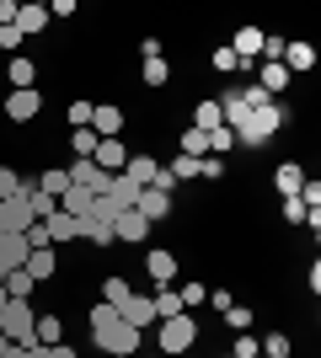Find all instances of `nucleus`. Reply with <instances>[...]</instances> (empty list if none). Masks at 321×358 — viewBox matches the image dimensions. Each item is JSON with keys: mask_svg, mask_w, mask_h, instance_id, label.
<instances>
[{"mask_svg": "<svg viewBox=\"0 0 321 358\" xmlns=\"http://www.w3.org/2000/svg\"><path fill=\"white\" fill-rule=\"evenodd\" d=\"M92 337H97V348H107V353H118V358L139 353V331L123 327L118 310H113L107 299H97V305H92Z\"/></svg>", "mask_w": 321, "mask_h": 358, "instance_id": "f257e3e1", "label": "nucleus"}, {"mask_svg": "<svg viewBox=\"0 0 321 358\" xmlns=\"http://www.w3.org/2000/svg\"><path fill=\"white\" fill-rule=\"evenodd\" d=\"M225 321H230V331H252V310H246V305H230Z\"/></svg>", "mask_w": 321, "mask_h": 358, "instance_id": "a19ab883", "label": "nucleus"}, {"mask_svg": "<svg viewBox=\"0 0 321 358\" xmlns=\"http://www.w3.org/2000/svg\"><path fill=\"white\" fill-rule=\"evenodd\" d=\"M70 150H76V161H92L97 155V134L92 129H76V134H70Z\"/></svg>", "mask_w": 321, "mask_h": 358, "instance_id": "c756f323", "label": "nucleus"}, {"mask_svg": "<svg viewBox=\"0 0 321 358\" xmlns=\"http://www.w3.org/2000/svg\"><path fill=\"white\" fill-rule=\"evenodd\" d=\"M22 38H32V32L48 27V6H16V22H11Z\"/></svg>", "mask_w": 321, "mask_h": 358, "instance_id": "2eb2a0df", "label": "nucleus"}, {"mask_svg": "<svg viewBox=\"0 0 321 358\" xmlns=\"http://www.w3.org/2000/svg\"><path fill=\"white\" fill-rule=\"evenodd\" d=\"M230 353H236V358H257V353H262V343L252 337V331H236V348H230Z\"/></svg>", "mask_w": 321, "mask_h": 358, "instance_id": "4c0bfd02", "label": "nucleus"}, {"mask_svg": "<svg viewBox=\"0 0 321 358\" xmlns=\"http://www.w3.org/2000/svg\"><path fill=\"white\" fill-rule=\"evenodd\" d=\"M38 187H43V193H48V198H59V193H64V187H70V177H64L59 166H48L43 177H38Z\"/></svg>", "mask_w": 321, "mask_h": 358, "instance_id": "7c9ffc66", "label": "nucleus"}, {"mask_svg": "<svg viewBox=\"0 0 321 358\" xmlns=\"http://www.w3.org/2000/svg\"><path fill=\"white\" fill-rule=\"evenodd\" d=\"M155 171H161V161H155V155H145V150H139V155H129V166H123V177L139 182V187H150Z\"/></svg>", "mask_w": 321, "mask_h": 358, "instance_id": "4468645a", "label": "nucleus"}, {"mask_svg": "<svg viewBox=\"0 0 321 358\" xmlns=\"http://www.w3.org/2000/svg\"><path fill=\"white\" fill-rule=\"evenodd\" d=\"M145 273H150L155 284L166 289L171 278H177V257H171V252H150V257H145Z\"/></svg>", "mask_w": 321, "mask_h": 358, "instance_id": "a211bd4d", "label": "nucleus"}, {"mask_svg": "<svg viewBox=\"0 0 321 358\" xmlns=\"http://www.w3.org/2000/svg\"><path fill=\"white\" fill-rule=\"evenodd\" d=\"M38 107H43L38 86H32V91H11V96H6V113H11V123H32V118H38Z\"/></svg>", "mask_w": 321, "mask_h": 358, "instance_id": "6e6552de", "label": "nucleus"}, {"mask_svg": "<svg viewBox=\"0 0 321 358\" xmlns=\"http://www.w3.org/2000/svg\"><path fill=\"white\" fill-rule=\"evenodd\" d=\"M118 321H123V327H134V331H145V327L155 321V299H150V294H129V299L118 305Z\"/></svg>", "mask_w": 321, "mask_h": 358, "instance_id": "423d86ee", "label": "nucleus"}, {"mask_svg": "<svg viewBox=\"0 0 321 358\" xmlns=\"http://www.w3.org/2000/svg\"><path fill=\"white\" fill-rule=\"evenodd\" d=\"M92 113H97V102H70V123L76 129H92Z\"/></svg>", "mask_w": 321, "mask_h": 358, "instance_id": "ea45409f", "label": "nucleus"}, {"mask_svg": "<svg viewBox=\"0 0 321 358\" xmlns=\"http://www.w3.org/2000/svg\"><path fill=\"white\" fill-rule=\"evenodd\" d=\"M22 273H27L32 284H48V278H54V246H38V252H27V262H22Z\"/></svg>", "mask_w": 321, "mask_h": 358, "instance_id": "f8f14e48", "label": "nucleus"}, {"mask_svg": "<svg viewBox=\"0 0 321 358\" xmlns=\"http://www.w3.org/2000/svg\"><path fill=\"white\" fill-rule=\"evenodd\" d=\"M284 86H290V70H284V64H257V91L262 96H284Z\"/></svg>", "mask_w": 321, "mask_h": 358, "instance_id": "ddd939ff", "label": "nucleus"}, {"mask_svg": "<svg viewBox=\"0 0 321 358\" xmlns=\"http://www.w3.org/2000/svg\"><path fill=\"white\" fill-rule=\"evenodd\" d=\"M16 43H22V32H16V27H0V48H6V54H16Z\"/></svg>", "mask_w": 321, "mask_h": 358, "instance_id": "a18cd8bd", "label": "nucleus"}, {"mask_svg": "<svg viewBox=\"0 0 321 358\" xmlns=\"http://www.w3.org/2000/svg\"><path fill=\"white\" fill-rule=\"evenodd\" d=\"M177 294H183V310H187V305H204V299H209V289H204V284H183Z\"/></svg>", "mask_w": 321, "mask_h": 358, "instance_id": "79ce46f5", "label": "nucleus"}, {"mask_svg": "<svg viewBox=\"0 0 321 358\" xmlns=\"http://www.w3.org/2000/svg\"><path fill=\"white\" fill-rule=\"evenodd\" d=\"M284 220H290V224H306V203H300V198H284Z\"/></svg>", "mask_w": 321, "mask_h": 358, "instance_id": "c03bdc74", "label": "nucleus"}, {"mask_svg": "<svg viewBox=\"0 0 321 358\" xmlns=\"http://www.w3.org/2000/svg\"><path fill=\"white\" fill-rule=\"evenodd\" d=\"M32 203H27V193H16V198H6L0 203V230H11V236H27L32 230Z\"/></svg>", "mask_w": 321, "mask_h": 358, "instance_id": "39448f33", "label": "nucleus"}, {"mask_svg": "<svg viewBox=\"0 0 321 358\" xmlns=\"http://www.w3.org/2000/svg\"><path fill=\"white\" fill-rule=\"evenodd\" d=\"M225 358H236V353H225Z\"/></svg>", "mask_w": 321, "mask_h": 358, "instance_id": "603ef678", "label": "nucleus"}, {"mask_svg": "<svg viewBox=\"0 0 321 358\" xmlns=\"http://www.w3.org/2000/svg\"><path fill=\"white\" fill-rule=\"evenodd\" d=\"M284 123H290V107L268 96L262 107H252V118H246V129H236V145L257 150V145H268V139H273L278 129H284Z\"/></svg>", "mask_w": 321, "mask_h": 358, "instance_id": "f03ea898", "label": "nucleus"}, {"mask_svg": "<svg viewBox=\"0 0 321 358\" xmlns=\"http://www.w3.org/2000/svg\"><path fill=\"white\" fill-rule=\"evenodd\" d=\"M16 22V0H0V27H11Z\"/></svg>", "mask_w": 321, "mask_h": 358, "instance_id": "de8ad7c7", "label": "nucleus"}, {"mask_svg": "<svg viewBox=\"0 0 321 358\" xmlns=\"http://www.w3.org/2000/svg\"><path fill=\"white\" fill-rule=\"evenodd\" d=\"M278 64H284L290 75H294V70H311V64H316V48H311V43H290Z\"/></svg>", "mask_w": 321, "mask_h": 358, "instance_id": "4be33fe9", "label": "nucleus"}, {"mask_svg": "<svg viewBox=\"0 0 321 358\" xmlns=\"http://www.w3.org/2000/svg\"><path fill=\"white\" fill-rule=\"evenodd\" d=\"M0 337L11 348H32L38 343V310H32L27 299H6V310H0Z\"/></svg>", "mask_w": 321, "mask_h": 358, "instance_id": "7ed1b4c3", "label": "nucleus"}, {"mask_svg": "<svg viewBox=\"0 0 321 358\" xmlns=\"http://www.w3.org/2000/svg\"><path fill=\"white\" fill-rule=\"evenodd\" d=\"M0 284H6V294H11V299H27V294H32V278H27L22 268H11L6 278H0Z\"/></svg>", "mask_w": 321, "mask_h": 358, "instance_id": "c85d7f7f", "label": "nucleus"}, {"mask_svg": "<svg viewBox=\"0 0 321 358\" xmlns=\"http://www.w3.org/2000/svg\"><path fill=\"white\" fill-rule=\"evenodd\" d=\"M166 171L177 177V187H183V182H193V177H199V161H193V155H177V161H171Z\"/></svg>", "mask_w": 321, "mask_h": 358, "instance_id": "f704fd0d", "label": "nucleus"}, {"mask_svg": "<svg viewBox=\"0 0 321 358\" xmlns=\"http://www.w3.org/2000/svg\"><path fill=\"white\" fill-rule=\"evenodd\" d=\"M0 278H6V262H0Z\"/></svg>", "mask_w": 321, "mask_h": 358, "instance_id": "3c124183", "label": "nucleus"}, {"mask_svg": "<svg viewBox=\"0 0 321 358\" xmlns=\"http://www.w3.org/2000/svg\"><path fill=\"white\" fill-rule=\"evenodd\" d=\"M32 80H38L32 59H11V91H32Z\"/></svg>", "mask_w": 321, "mask_h": 358, "instance_id": "bb28decb", "label": "nucleus"}, {"mask_svg": "<svg viewBox=\"0 0 321 358\" xmlns=\"http://www.w3.org/2000/svg\"><path fill=\"white\" fill-rule=\"evenodd\" d=\"M214 70H220V75H236V70H246V64L241 59H236V54H230V43H220V48H214Z\"/></svg>", "mask_w": 321, "mask_h": 358, "instance_id": "72a5a7b5", "label": "nucleus"}, {"mask_svg": "<svg viewBox=\"0 0 321 358\" xmlns=\"http://www.w3.org/2000/svg\"><path fill=\"white\" fill-rule=\"evenodd\" d=\"M22 193V177H16L11 166H0V203H6V198H16Z\"/></svg>", "mask_w": 321, "mask_h": 358, "instance_id": "58836bf2", "label": "nucleus"}, {"mask_svg": "<svg viewBox=\"0 0 321 358\" xmlns=\"http://www.w3.org/2000/svg\"><path fill=\"white\" fill-rule=\"evenodd\" d=\"M118 129H123V107L97 102V113H92V134H97V139H118Z\"/></svg>", "mask_w": 321, "mask_h": 358, "instance_id": "9b49d317", "label": "nucleus"}, {"mask_svg": "<svg viewBox=\"0 0 321 358\" xmlns=\"http://www.w3.org/2000/svg\"><path fill=\"white\" fill-rule=\"evenodd\" d=\"M43 230H48V246H59V241H76V236H80V220H70V214L54 209V214L43 220Z\"/></svg>", "mask_w": 321, "mask_h": 358, "instance_id": "dca6fc26", "label": "nucleus"}, {"mask_svg": "<svg viewBox=\"0 0 321 358\" xmlns=\"http://www.w3.org/2000/svg\"><path fill=\"white\" fill-rule=\"evenodd\" d=\"M80 236L92 241V246H113V241H118V236H113V224L92 220V214H86V220H80Z\"/></svg>", "mask_w": 321, "mask_h": 358, "instance_id": "b1692460", "label": "nucleus"}, {"mask_svg": "<svg viewBox=\"0 0 321 358\" xmlns=\"http://www.w3.org/2000/svg\"><path fill=\"white\" fill-rule=\"evenodd\" d=\"M193 343H199V321L187 310L171 315V321H161V358H183Z\"/></svg>", "mask_w": 321, "mask_h": 358, "instance_id": "20e7f679", "label": "nucleus"}, {"mask_svg": "<svg viewBox=\"0 0 321 358\" xmlns=\"http://www.w3.org/2000/svg\"><path fill=\"white\" fill-rule=\"evenodd\" d=\"M273 187H278V193H284V198H294V193H300V187H306V171H300V166H294V161H284V166H278V171H273Z\"/></svg>", "mask_w": 321, "mask_h": 358, "instance_id": "aec40b11", "label": "nucleus"}, {"mask_svg": "<svg viewBox=\"0 0 321 358\" xmlns=\"http://www.w3.org/2000/svg\"><path fill=\"white\" fill-rule=\"evenodd\" d=\"M150 187H155V193H177V177H171V171H166V166H161V171H155V182H150Z\"/></svg>", "mask_w": 321, "mask_h": 358, "instance_id": "37998d69", "label": "nucleus"}, {"mask_svg": "<svg viewBox=\"0 0 321 358\" xmlns=\"http://www.w3.org/2000/svg\"><path fill=\"white\" fill-rule=\"evenodd\" d=\"M262 38H268V32H262V27H241V32H236V38H230V54H236V59H241V64L262 59Z\"/></svg>", "mask_w": 321, "mask_h": 358, "instance_id": "1a4fd4ad", "label": "nucleus"}, {"mask_svg": "<svg viewBox=\"0 0 321 358\" xmlns=\"http://www.w3.org/2000/svg\"><path fill=\"white\" fill-rule=\"evenodd\" d=\"M92 198H97V193H86V187H64V193H59V214L86 220V214H92Z\"/></svg>", "mask_w": 321, "mask_h": 358, "instance_id": "f3484780", "label": "nucleus"}, {"mask_svg": "<svg viewBox=\"0 0 321 358\" xmlns=\"http://www.w3.org/2000/svg\"><path fill=\"white\" fill-rule=\"evenodd\" d=\"M220 123H225L220 118V102H199L193 107V129H199V134H209V129H220Z\"/></svg>", "mask_w": 321, "mask_h": 358, "instance_id": "393cba45", "label": "nucleus"}, {"mask_svg": "<svg viewBox=\"0 0 321 358\" xmlns=\"http://www.w3.org/2000/svg\"><path fill=\"white\" fill-rule=\"evenodd\" d=\"M129 294H134V284H129V278H107V289H102V299L113 305V310H118V305H123Z\"/></svg>", "mask_w": 321, "mask_h": 358, "instance_id": "2f4dec72", "label": "nucleus"}, {"mask_svg": "<svg viewBox=\"0 0 321 358\" xmlns=\"http://www.w3.org/2000/svg\"><path fill=\"white\" fill-rule=\"evenodd\" d=\"M204 139H209V155H214V161H220V155H225V150L236 145V129H225V123H220V129H209V134H204Z\"/></svg>", "mask_w": 321, "mask_h": 358, "instance_id": "cd10ccee", "label": "nucleus"}, {"mask_svg": "<svg viewBox=\"0 0 321 358\" xmlns=\"http://www.w3.org/2000/svg\"><path fill=\"white\" fill-rule=\"evenodd\" d=\"M166 59H145V86H155V91H161V86H166Z\"/></svg>", "mask_w": 321, "mask_h": 358, "instance_id": "e433bc0d", "label": "nucleus"}, {"mask_svg": "<svg viewBox=\"0 0 321 358\" xmlns=\"http://www.w3.org/2000/svg\"><path fill=\"white\" fill-rule=\"evenodd\" d=\"M43 358H80L70 343H54V348H43Z\"/></svg>", "mask_w": 321, "mask_h": 358, "instance_id": "49530a36", "label": "nucleus"}, {"mask_svg": "<svg viewBox=\"0 0 321 358\" xmlns=\"http://www.w3.org/2000/svg\"><path fill=\"white\" fill-rule=\"evenodd\" d=\"M262 358H290V337H284V331H268V343H262Z\"/></svg>", "mask_w": 321, "mask_h": 358, "instance_id": "c9c22d12", "label": "nucleus"}, {"mask_svg": "<svg viewBox=\"0 0 321 358\" xmlns=\"http://www.w3.org/2000/svg\"><path fill=\"white\" fill-rule=\"evenodd\" d=\"M113 236H118V241H134V246H139V241L150 236V220H145L139 209H123L118 220H113Z\"/></svg>", "mask_w": 321, "mask_h": 358, "instance_id": "9d476101", "label": "nucleus"}, {"mask_svg": "<svg viewBox=\"0 0 321 358\" xmlns=\"http://www.w3.org/2000/svg\"><path fill=\"white\" fill-rule=\"evenodd\" d=\"M38 343H43V348L64 343V327H59V315H38Z\"/></svg>", "mask_w": 321, "mask_h": 358, "instance_id": "a878e982", "label": "nucleus"}, {"mask_svg": "<svg viewBox=\"0 0 321 358\" xmlns=\"http://www.w3.org/2000/svg\"><path fill=\"white\" fill-rule=\"evenodd\" d=\"M97 166H102L107 177H118L123 166H129V145H123V139H97V155H92Z\"/></svg>", "mask_w": 321, "mask_h": 358, "instance_id": "0eeeda50", "label": "nucleus"}, {"mask_svg": "<svg viewBox=\"0 0 321 358\" xmlns=\"http://www.w3.org/2000/svg\"><path fill=\"white\" fill-rule=\"evenodd\" d=\"M139 193H145V187H139V182H129L123 171L113 177V187H107V198H118V209H134V203H139Z\"/></svg>", "mask_w": 321, "mask_h": 358, "instance_id": "412c9836", "label": "nucleus"}, {"mask_svg": "<svg viewBox=\"0 0 321 358\" xmlns=\"http://www.w3.org/2000/svg\"><path fill=\"white\" fill-rule=\"evenodd\" d=\"M6 353H11V343H6V337H0V358H6Z\"/></svg>", "mask_w": 321, "mask_h": 358, "instance_id": "09e8293b", "label": "nucleus"}, {"mask_svg": "<svg viewBox=\"0 0 321 358\" xmlns=\"http://www.w3.org/2000/svg\"><path fill=\"white\" fill-rule=\"evenodd\" d=\"M257 358H262V353H257Z\"/></svg>", "mask_w": 321, "mask_h": 358, "instance_id": "864d4df0", "label": "nucleus"}, {"mask_svg": "<svg viewBox=\"0 0 321 358\" xmlns=\"http://www.w3.org/2000/svg\"><path fill=\"white\" fill-rule=\"evenodd\" d=\"M6 299H11V294H6V284H0V310H6Z\"/></svg>", "mask_w": 321, "mask_h": 358, "instance_id": "8fccbe9b", "label": "nucleus"}, {"mask_svg": "<svg viewBox=\"0 0 321 358\" xmlns=\"http://www.w3.org/2000/svg\"><path fill=\"white\" fill-rule=\"evenodd\" d=\"M177 155H193V161H204V155H209V139H204L199 129H187V134H183V150H177Z\"/></svg>", "mask_w": 321, "mask_h": 358, "instance_id": "473e14b6", "label": "nucleus"}, {"mask_svg": "<svg viewBox=\"0 0 321 358\" xmlns=\"http://www.w3.org/2000/svg\"><path fill=\"white\" fill-rule=\"evenodd\" d=\"M171 315H183V294L166 284L161 294H155V321H171Z\"/></svg>", "mask_w": 321, "mask_h": 358, "instance_id": "5701e85b", "label": "nucleus"}, {"mask_svg": "<svg viewBox=\"0 0 321 358\" xmlns=\"http://www.w3.org/2000/svg\"><path fill=\"white\" fill-rule=\"evenodd\" d=\"M134 209H139V214H145V220L155 224V220H166V214H171V198H166V193H155V187H145Z\"/></svg>", "mask_w": 321, "mask_h": 358, "instance_id": "6ab92c4d", "label": "nucleus"}]
</instances>
